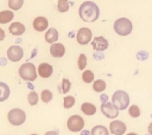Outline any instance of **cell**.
<instances>
[{
	"mask_svg": "<svg viewBox=\"0 0 152 135\" xmlns=\"http://www.w3.org/2000/svg\"><path fill=\"white\" fill-rule=\"evenodd\" d=\"M78 15L86 22H94L100 17V8L94 1H84L78 7Z\"/></svg>",
	"mask_w": 152,
	"mask_h": 135,
	"instance_id": "obj_1",
	"label": "cell"
},
{
	"mask_svg": "<svg viewBox=\"0 0 152 135\" xmlns=\"http://www.w3.org/2000/svg\"><path fill=\"white\" fill-rule=\"evenodd\" d=\"M18 73H19V77L23 81H26V82L36 81L37 75H38L37 68L32 63H24V64H21L19 66V69H18Z\"/></svg>",
	"mask_w": 152,
	"mask_h": 135,
	"instance_id": "obj_2",
	"label": "cell"
},
{
	"mask_svg": "<svg viewBox=\"0 0 152 135\" xmlns=\"http://www.w3.org/2000/svg\"><path fill=\"white\" fill-rule=\"evenodd\" d=\"M113 27H114V31L116 34L125 37V36L131 34V32L133 30V24L128 18H119L114 21Z\"/></svg>",
	"mask_w": 152,
	"mask_h": 135,
	"instance_id": "obj_3",
	"label": "cell"
},
{
	"mask_svg": "<svg viewBox=\"0 0 152 135\" xmlns=\"http://www.w3.org/2000/svg\"><path fill=\"white\" fill-rule=\"evenodd\" d=\"M112 103L119 109V110H125L129 105V96L126 91L124 90H116L112 95Z\"/></svg>",
	"mask_w": 152,
	"mask_h": 135,
	"instance_id": "obj_4",
	"label": "cell"
},
{
	"mask_svg": "<svg viewBox=\"0 0 152 135\" xmlns=\"http://www.w3.org/2000/svg\"><path fill=\"white\" fill-rule=\"evenodd\" d=\"M7 120L12 126H21L26 121V114L20 108H13L8 111Z\"/></svg>",
	"mask_w": 152,
	"mask_h": 135,
	"instance_id": "obj_5",
	"label": "cell"
},
{
	"mask_svg": "<svg viewBox=\"0 0 152 135\" xmlns=\"http://www.w3.org/2000/svg\"><path fill=\"white\" fill-rule=\"evenodd\" d=\"M66 128L71 133L82 131L84 128V120L80 115H71L66 121Z\"/></svg>",
	"mask_w": 152,
	"mask_h": 135,
	"instance_id": "obj_6",
	"label": "cell"
},
{
	"mask_svg": "<svg viewBox=\"0 0 152 135\" xmlns=\"http://www.w3.org/2000/svg\"><path fill=\"white\" fill-rule=\"evenodd\" d=\"M76 40L80 45H87L93 40V32L88 27H81L76 33Z\"/></svg>",
	"mask_w": 152,
	"mask_h": 135,
	"instance_id": "obj_7",
	"label": "cell"
},
{
	"mask_svg": "<svg viewBox=\"0 0 152 135\" xmlns=\"http://www.w3.org/2000/svg\"><path fill=\"white\" fill-rule=\"evenodd\" d=\"M24 57V50L23 47H20L19 45H11L7 50V58L15 63V62H19L21 58Z\"/></svg>",
	"mask_w": 152,
	"mask_h": 135,
	"instance_id": "obj_8",
	"label": "cell"
},
{
	"mask_svg": "<svg viewBox=\"0 0 152 135\" xmlns=\"http://www.w3.org/2000/svg\"><path fill=\"white\" fill-rule=\"evenodd\" d=\"M119 109L112 103V102H104L101 105V112L107 117V118H116L119 115Z\"/></svg>",
	"mask_w": 152,
	"mask_h": 135,
	"instance_id": "obj_9",
	"label": "cell"
},
{
	"mask_svg": "<svg viewBox=\"0 0 152 135\" xmlns=\"http://www.w3.org/2000/svg\"><path fill=\"white\" fill-rule=\"evenodd\" d=\"M108 46H109V41H108L103 36L94 37L93 40H91V47H93L95 51L103 52L104 50L108 49Z\"/></svg>",
	"mask_w": 152,
	"mask_h": 135,
	"instance_id": "obj_10",
	"label": "cell"
},
{
	"mask_svg": "<svg viewBox=\"0 0 152 135\" xmlns=\"http://www.w3.org/2000/svg\"><path fill=\"white\" fill-rule=\"evenodd\" d=\"M109 131L113 135H124L126 133V124L120 120H114L109 124Z\"/></svg>",
	"mask_w": 152,
	"mask_h": 135,
	"instance_id": "obj_11",
	"label": "cell"
},
{
	"mask_svg": "<svg viewBox=\"0 0 152 135\" xmlns=\"http://www.w3.org/2000/svg\"><path fill=\"white\" fill-rule=\"evenodd\" d=\"M32 26H33L34 31H37V32H43V31L48 30V27H49V20H48L45 17H42V15L36 17V18L33 19Z\"/></svg>",
	"mask_w": 152,
	"mask_h": 135,
	"instance_id": "obj_12",
	"label": "cell"
},
{
	"mask_svg": "<svg viewBox=\"0 0 152 135\" xmlns=\"http://www.w3.org/2000/svg\"><path fill=\"white\" fill-rule=\"evenodd\" d=\"M50 54L55 58H62L65 54V46L61 43H53L50 46Z\"/></svg>",
	"mask_w": 152,
	"mask_h": 135,
	"instance_id": "obj_13",
	"label": "cell"
},
{
	"mask_svg": "<svg viewBox=\"0 0 152 135\" xmlns=\"http://www.w3.org/2000/svg\"><path fill=\"white\" fill-rule=\"evenodd\" d=\"M37 72L42 78H49L53 72V68L49 63H40L37 68Z\"/></svg>",
	"mask_w": 152,
	"mask_h": 135,
	"instance_id": "obj_14",
	"label": "cell"
},
{
	"mask_svg": "<svg viewBox=\"0 0 152 135\" xmlns=\"http://www.w3.org/2000/svg\"><path fill=\"white\" fill-rule=\"evenodd\" d=\"M8 30H10V33L13 34V36H21V34L25 33L26 27H25L24 24L15 21V22H12V24L10 25V28H8Z\"/></svg>",
	"mask_w": 152,
	"mask_h": 135,
	"instance_id": "obj_15",
	"label": "cell"
},
{
	"mask_svg": "<svg viewBox=\"0 0 152 135\" xmlns=\"http://www.w3.org/2000/svg\"><path fill=\"white\" fill-rule=\"evenodd\" d=\"M58 38H59V34H58V31H57L55 27H51V28L46 30L45 36H44V39H45L46 43H49V44L57 43Z\"/></svg>",
	"mask_w": 152,
	"mask_h": 135,
	"instance_id": "obj_16",
	"label": "cell"
},
{
	"mask_svg": "<svg viewBox=\"0 0 152 135\" xmlns=\"http://www.w3.org/2000/svg\"><path fill=\"white\" fill-rule=\"evenodd\" d=\"M81 111L84 114V115H88V116H93L95 112H96V107L90 103V102H84L81 104Z\"/></svg>",
	"mask_w": 152,
	"mask_h": 135,
	"instance_id": "obj_17",
	"label": "cell"
},
{
	"mask_svg": "<svg viewBox=\"0 0 152 135\" xmlns=\"http://www.w3.org/2000/svg\"><path fill=\"white\" fill-rule=\"evenodd\" d=\"M14 13L12 9H5L0 12V24H8L13 20Z\"/></svg>",
	"mask_w": 152,
	"mask_h": 135,
	"instance_id": "obj_18",
	"label": "cell"
},
{
	"mask_svg": "<svg viewBox=\"0 0 152 135\" xmlns=\"http://www.w3.org/2000/svg\"><path fill=\"white\" fill-rule=\"evenodd\" d=\"M90 135H109V129L102 124H97L91 128Z\"/></svg>",
	"mask_w": 152,
	"mask_h": 135,
	"instance_id": "obj_19",
	"label": "cell"
},
{
	"mask_svg": "<svg viewBox=\"0 0 152 135\" xmlns=\"http://www.w3.org/2000/svg\"><path fill=\"white\" fill-rule=\"evenodd\" d=\"M10 94H11L10 86H8L6 83L0 82V102L6 101V99L10 97Z\"/></svg>",
	"mask_w": 152,
	"mask_h": 135,
	"instance_id": "obj_20",
	"label": "cell"
},
{
	"mask_svg": "<svg viewBox=\"0 0 152 135\" xmlns=\"http://www.w3.org/2000/svg\"><path fill=\"white\" fill-rule=\"evenodd\" d=\"M106 88H107V84L103 79H96V81L93 82V90L95 92H99V94L103 92L106 90Z\"/></svg>",
	"mask_w": 152,
	"mask_h": 135,
	"instance_id": "obj_21",
	"label": "cell"
},
{
	"mask_svg": "<svg viewBox=\"0 0 152 135\" xmlns=\"http://www.w3.org/2000/svg\"><path fill=\"white\" fill-rule=\"evenodd\" d=\"M70 88H71V82L68 78H63L61 84H59V86H58V91L61 94H68Z\"/></svg>",
	"mask_w": 152,
	"mask_h": 135,
	"instance_id": "obj_22",
	"label": "cell"
},
{
	"mask_svg": "<svg viewBox=\"0 0 152 135\" xmlns=\"http://www.w3.org/2000/svg\"><path fill=\"white\" fill-rule=\"evenodd\" d=\"M82 81L87 84H90L95 81V76H94V72L91 70H84L82 72Z\"/></svg>",
	"mask_w": 152,
	"mask_h": 135,
	"instance_id": "obj_23",
	"label": "cell"
},
{
	"mask_svg": "<svg viewBox=\"0 0 152 135\" xmlns=\"http://www.w3.org/2000/svg\"><path fill=\"white\" fill-rule=\"evenodd\" d=\"M52 98H53V95H52V92H51L49 89L42 90V92H40V99H42L44 103H50V102L52 101Z\"/></svg>",
	"mask_w": 152,
	"mask_h": 135,
	"instance_id": "obj_24",
	"label": "cell"
},
{
	"mask_svg": "<svg viewBox=\"0 0 152 135\" xmlns=\"http://www.w3.org/2000/svg\"><path fill=\"white\" fill-rule=\"evenodd\" d=\"M69 7H70V4L68 0H58L57 1V9L58 12L61 13H65L69 11Z\"/></svg>",
	"mask_w": 152,
	"mask_h": 135,
	"instance_id": "obj_25",
	"label": "cell"
},
{
	"mask_svg": "<svg viewBox=\"0 0 152 135\" xmlns=\"http://www.w3.org/2000/svg\"><path fill=\"white\" fill-rule=\"evenodd\" d=\"M128 114H129L131 117L137 118V117L140 116L141 110H140V108H139L137 104H132V105H129V108H128Z\"/></svg>",
	"mask_w": 152,
	"mask_h": 135,
	"instance_id": "obj_26",
	"label": "cell"
},
{
	"mask_svg": "<svg viewBox=\"0 0 152 135\" xmlns=\"http://www.w3.org/2000/svg\"><path fill=\"white\" fill-rule=\"evenodd\" d=\"M24 0H8V7L12 11H18L23 7Z\"/></svg>",
	"mask_w": 152,
	"mask_h": 135,
	"instance_id": "obj_27",
	"label": "cell"
},
{
	"mask_svg": "<svg viewBox=\"0 0 152 135\" xmlns=\"http://www.w3.org/2000/svg\"><path fill=\"white\" fill-rule=\"evenodd\" d=\"M75 102H76V99H75L74 96H64V98H63V107L65 109H70V108H72L75 105Z\"/></svg>",
	"mask_w": 152,
	"mask_h": 135,
	"instance_id": "obj_28",
	"label": "cell"
},
{
	"mask_svg": "<svg viewBox=\"0 0 152 135\" xmlns=\"http://www.w3.org/2000/svg\"><path fill=\"white\" fill-rule=\"evenodd\" d=\"M38 101H39V96H38V94L36 91H31L27 95V102H28L30 105H32V107L33 105H37Z\"/></svg>",
	"mask_w": 152,
	"mask_h": 135,
	"instance_id": "obj_29",
	"label": "cell"
},
{
	"mask_svg": "<svg viewBox=\"0 0 152 135\" xmlns=\"http://www.w3.org/2000/svg\"><path fill=\"white\" fill-rule=\"evenodd\" d=\"M77 66L80 70H84L87 68V56L84 53H80L77 58Z\"/></svg>",
	"mask_w": 152,
	"mask_h": 135,
	"instance_id": "obj_30",
	"label": "cell"
},
{
	"mask_svg": "<svg viewBox=\"0 0 152 135\" xmlns=\"http://www.w3.org/2000/svg\"><path fill=\"white\" fill-rule=\"evenodd\" d=\"M44 135H58V130H49Z\"/></svg>",
	"mask_w": 152,
	"mask_h": 135,
	"instance_id": "obj_31",
	"label": "cell"
},
{
	"mask_svg": "<svg viewBox=\"0 0 152 135\" xmlns=\"http://www.w3.org/2000/svg\"><path fill=\"white\" fill-rule=\"evenodd\" d=\"M4 39H5V31L0 27V41H1V40H4Z\"/></svg>",
	"mask_w": 152,
	"mask_h": 135,
	"instance_id": "obj_32",
	"label": "cell"
},
{
	"mask_svg": "<svg viewBox=\"0 0 152 135\" xmlns=\"http://www.w3.org/2000/svg\"><path fill=\"white\" fill-rule=\"evenodd\" d=\"M107 99H108V96H107V95H104V94H103V95H102V96H101V102H102V103H104V102H108V101H107Z\"/></svg>",
	"mask_w": 152,
	"mask_h": 135,
	"instance_id": "obj_33",
	"label": "cell"
},
{
	"mask_svg": "<svg viewBox=\"0 0 152 135\" xmlns=\"http://www.w3.org/2000/svg\"><path fill=\"white\" fill-rule=\"evenodd\" d=\"M147 130H148V134H150V135H152V122L148 124V127H147Z\"/></svg>",
	"mask_w": 152,
	"mask_h": 135,
	"instance_id": "obj_34",
	"label": "cell"
},
{
	"mask_svg": "<svg viewBox=\"0 0 152 135\" xmlns=\"http://www.w3.org/2000/svg\"><path fill=\"white\" fill-rule=\"evenodd\" d=\"M126 135H138L137 133H128V134H126Z\"/></svg>",
	"mask_w": 152,
	"mask_h": 135,
	"instance_id": "obj_35",
	"label": "cell"
},
{
	"mask_svg": "<svg viewBox=\"0 0 152 135\" xmlns=\"http://www.w3.org/2000/svg\"><path fill=\"white\" fill-rule=\"evenodd\" d=\"M30 135H38V134H30Z\"/></svg>",
	"mask_w": 152,
	"mask_h": 135,
	"instance_id": "obj_36",
	"label": "cell"
}]
</instances>
